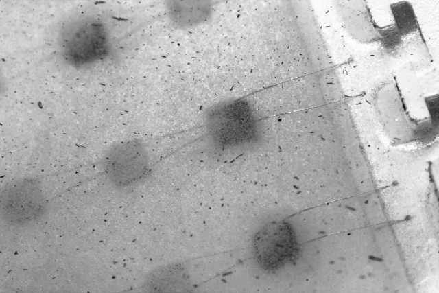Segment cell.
<instances>
[{
	"label": "cell",
	"mask_w": 439,
	"mask_h": 293,
	"mask_svg": "<svg viewBox=\"0 0 439 293\" xmlns=\"http://www.w3.org/2000/svg\"><path fill=\"white\" fill-rule=\"evenodd\" d=\"M205 125L211 141L218 148L233 149L257 141L259 120L252 106L244 99L228 100L209 108Z\"/></svg>",
	"instance_id": "cell-1"
},
{
	"label": "cell",
	"mask_w": 439,
	"mask_h": 293,
	"mask_svg": "<svg viewBox=\"0 0 439 293\" xmlns=\"http://www.w3.org/2000/svg\"><path fill=\"white\" fill-rule=\"evenodd\" d=\"M58 44L63 58L76 67L104 59L110 50L104 25L87 16L68 21L60 31Z\"/></svg>",
	"instance_id": "cell-2"
},
{
	"label": "cell",
	"mask_w": 439,
	"mask_h": 293,
	"mask_svg": "<svg viewBox=\"0 0 439 293\" xmlns=\"http://www.w3.org/2000/svg\"><path fill=\"white\" fill-rule=\"evenodd\" d=\"M252 257L264 272H274L299 255V246L291 224L270 222L260 227L251 242Z\"/></svg>",
	"instance_id": "cell-3"
},
{
	"label": "cell",
	"mask_w": 439,
	"mask_h": 293,
	"mask_svg": "<svg viewBox=\"0 0 439 293\" xmlns=\"http://www.w3.org/2000/svg\"><path fill=\"white\" fill-rule=\"evenodd\" d=\"M1 217L8 224L23 226L41 218L47 209V200L39 181L23 178L8 183L0 197Z\"/></svg>",
	"instance_id": "cell-4"
},
{
	"label": "cell",
	"mask_w": 439,
	"mask_h": 293,
	"mask_svg": "<svg viewBox=\"0 0 439 293\" xmlns=\"http://www.w3.org/2000/svg\"><path fill=\"white\" fill-rule=\"evenodd\" d=\"M103 167L108 179L115 186L124 187L141 179L148 168V156L137 139L117 143L106 152Z\"/></svg>",
	"instance_id": "cell-5"
},
{
	"label": "cell",
	"mask_w": 439,
	"mask_h": 293,
	"mask_svg": "<svg viewBox=\"0 0 439 293\" xmlns=\"http://www.w3.org/2000/svg\"><path fill=\"white\" fill-rule=\"evenodd\" d=\"M167 9L173 25L178 27H189L207 19L211 5L206 1H169Z\"/></svg>",
	"instance_id": "cell-6"
},
{
	"label": "cell",
	"mask_w": 439,
	"mask_h": 293,
	"mask_svg": "<svg viewBox=\"0 0 439 293\" xmlns=\"http://www.w3.org/2000/svg\"><path fill=\"white\" fill-rule=\"evenodd\" d=\"M395 21V27L401 36L417 30V20L412 7L407 2H401L391 5Z\"/></svg>",
	"instance_id": "cell-7"
},
{
	"label": "cell",
	"mask_w": 439,
	"mask_h": 293,
	"mask_svg": "<svg viewBox=\"0 0 439 293\" xmlns=\"http://www.w3.org/2000/svg\"><path fill=\"white\" fill-rule=\"evenodd\" d=\"M378 32L382 45L387 49H395L401 43L402 36L395 26L379 28Z\"/></svg>",
	"instance_id": "cell-8"
},
{
	"label": "cell",
	"mask_w": 439,
	"mask_h": 293,
	"mask_svg": "<svg viewBox=\"0 0 439 293\" xmlns=\"http://www.w3.org/2000/svg\"><path fill=\"white\" fill-rule=\"evenodd\" d=\"M427 107L430 113V115L432 118L433 124L437 126L438 124V97L436 98H431L428 99L427 102Z\"/></svg>",
	"instance_id": "cell-9"
}]
</instances>
